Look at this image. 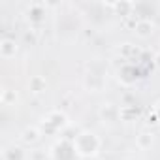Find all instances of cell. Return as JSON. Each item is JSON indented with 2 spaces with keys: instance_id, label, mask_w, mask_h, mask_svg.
I'll use <instances>...</instances> for the list:
<instances>
[{
  "instance_id": "obj_1",
  "label": "cell",
  "mask_w": 160,
  "mask_h": 160,
  "mask_svg": "<svg viewBox=\"0 0 160 160\" xmlns=\"http://www.w3.org/2000/svg\"><path fill=\"white\" fill-rule=\"evenodd\" d=\"M73 147H75L77 154H81V156H92L100 149V139L92 132H83V134H79L73 139Z\"/></svg>"
},
{
  "instance_id": "obj_2",
  "label": "cell",
  "mask_w": 160,
  "mask_h": 160,
  "mask_svg": "<svg viewBox=\"0 0 160 160\" xmlns=\"http://www.w3.org/2000/svg\"><path fill=\"white\" fill-rule=\"evenodd\" d=\"M15 51H17V45H15V42H12V40H4L2 45H0V55H2L4 58L13 57Z\"/></svg>"
},
{
  "instance_id": "obj_3",
  "label": "cell",
  "mask_w": 160,
  "mask_h": 160,
  "mask_svg": "<svg viewBox=\"0 0 160 160\" xmlns=\"http://www.w3.org/2000/svg\"><path fill=\"white\" fill-rule=\"evenodd\" d=\"M136 30H138V34H139L141 38H145V36H149V34L152 32V23H151L149 19H141V21L136 23Z\"/></svg>"
},
{
  "instance_id": "obj_4",
  "label": "cell",
  "mask_w": 160,
  "mask_h": 160,
  "mask_svg": "<svg viewBox=\"0 0 160 160\" xmlns=\"http://www.w3.org/2000/svg\"><path fill=\"white\" fill-rule=\"evenodd\" d=\"M40 139V132L36 130V128H27L25 132H23V141L25 143H34V141H38Z\"/></svg>"
},
{
  "instance_id": "obj_5",
  "label": "cell",
  "mask_w": 160,
  "mask_h": 160,
  "mask_svg": "<svg viewBox=\"0 0 160 160\" xmlns=\"http://www.w3.org/2000/svg\"><path fill=\"white\" fill-rule=\"evenodd\" d=\"M30 89H32L34 92H43V91H45V79H43V77H32Z\"/></svg>"
},
{
  "instance_id": "obj_6",
  "label": "cell",
  "mask_w": 160,
  "mask_h": 160,
  "mask_svg": "<svg viewBox=\"0 0 160 160\" xmlns=\"http://www.w3.org/2000/svg\"><path fill=\"white\" fill-rule=\"evenodd\" d=\"M151 143H152L151 134H141V136H139V145H141V147H147V145H151Z\"/></svg>"
},
{
  "instance_id": "obj_7",
  "label": "cell",
  "mask_w": 160,
  "mask_h": 160,
  "mask_svg": "<svg viewBox=\"0 0 160 160\" xmlns=\"http://www.w3.org/2000/svg\"><path fill=\"white\" fill-rule=\"evenodd\" d=\"M154 115H156V119H158V121H160V104H158V106H156V109H154Z\"/></svg>"
},
{
  "instance_id": "obj_8",
  "label": "cell",
  "mask_w": 160,
  "mask_h": 160,
  "mask_svg": "<svg viewBox=\"0 0 160 160\" xmlns=\"http://www.w3.org/2000/svg\"><path fill=\"white\" fill-rule=\"evenodd\" d=\"M154 62H156V66H158V68H160V53H158V55H156V57H154Z\"/></svg>"
}]
</instances>
